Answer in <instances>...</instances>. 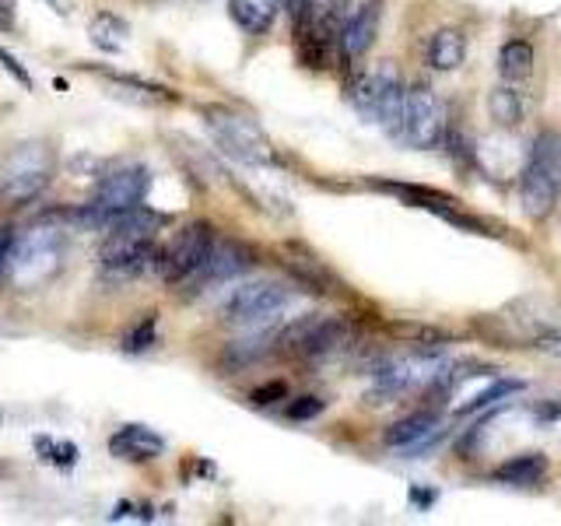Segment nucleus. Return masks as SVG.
<instances>
[{"label":"nucleus","instance_id":"obj_1","mask_svg":"<svg viewBox=\"0 0 561 526\" xmlns=\"http://www.w3.org/2000/svg\"><path fill=\"white\" fill-rule=\"evenodd\" d=\"M558 165H561V137L548 130L534 140V148L519 169V201L534 221H543L558 204V186H561Z\"/></svg>","mask_w":561,"mask_h":526},{"label":"nucleus","instance_id":"obj_2","mask_svg":"<svg viewBox=\"0 0 561 526\" xmlns=\"http://www.w3.org/2000/svg\"><path fill=\"white\" fill-rule=\"evenodd\" d=\"M67 250V236L60 225H32L25 228V236L14 239L11 253V281L18 288H35L57 274L60 260Z\"/></svg>","mask_w":561,"mask_h":526},{"label":"nucleus","instance_id":"obj_3","mask_svg":"<svg viewBox=\"0 0 561 526\" xmlns=\"http://www.w3.org/2000/svg\"><path fill=\"white\" fill-rule=\"evenodd\" d=\"M210 137L218 140V148L225 155H232L236 162H245V165H271L274 162V148L267 134H263L250 116H242L236 110H228V105H207L201 113Z\"/></svg>","mask_w":561,"mask_h":526},{"label":"nucleus","instance_id":"obj_4","mask_svg":"<svg viewBox=\"0 0 561 526\" xmlns=\"http://www.w3.org/2000/svg\"><path fill=\"white\" fill-rule=\"evenodd\" d=\"M403 99H408V88H403L393 64H382L373 75L351 84V102L393 137H400L403 130Z\"/></svg>","mask_w":561,"mask_h":526},{"label":"nucleus","instance_id":"obj_5","mask_svg":"<svg viewBox=\"0 0 561 526\" xmlns=\"http://www.w3.org/2000/svg\"><path fill=\"white\" fill-rule=\"evenodd\" d=\"M148 186H151V172L145 165H123L116 172H110L102 180L95 201L88 204V210H81V221L84 225H95L105 232L110 218L123 215V210H134L145 204L148 197Z\"/></svg>","mask_w":561,"mask_h":526},{"label":"nucleus","instance_id":"obj_6","mask_svg":"<svg viewBox=\"0 0 561 526\" xmlns=\"http://www.w3.org/2000/svg\"><path fill=\"white\" fill-rule=\"evenodd\" d=\"M215 228L207 221H190L180 232L172 236V242L158 253V274H162L169 285H193V277L201 274L204 260L215 245Z\"/></svg>","mask_w":561,"mask_h":526},{"label":"nucleus","instance_id":"obj_7","mask_svg":"<svg viewBox=\"0 0 561 526\" xmlns=\"http://www.w3.org/2000/svg\"><path fill=\"white\" fill-rule=\"evenodd\" d=\"M288 302H291L288 285H277V281H253V285H242L225 298L221 320L228 327H260V323H271Z\"/></svg>","mask_w":561,"mask_h":526},{"label":"nucleus","instance_id":"obj_8","mask_svg":"<svg viewBox=\"0 0 561 526\" xmlns=\"http://www.w3.org/2000/svg\"><path fill=\"white\" fill-rule=\"evenodd\" d=\"M49 183V151L43 145H22L0 169V197L11 207L35 201Z\"/></svg>","mask_w":561,"mask_h":526},{"label":"nucleus","instance_id":"obj_9","mask_svg":"<svg viewBox=\"0 0 561 526\" xmlns=\"http://www.w3.org/2000/svg\"><path fill=\"white\" fill-rule=\"evenodd\" d=\"M446 105L435 95L432 84H411L408 99H403V130L400 137L408 140L411 148H435L443 145L446 134Z\"/></svg>","mask_w":561,"mask_h":526},{"label":"nucleus","instance_id":"obj_10","mask_svg":"<svg viewBox=\"0 0 561 526\" xmlns=\"http://www.w3.org/2000/svg\"><path fill=\"white\" fill-rule=\"evenodd\" d=\"M446 362L421 351V355H400L386 362L376 376V386L368 397H400L411 390H425V386H443L446 382Z\"/></svg>","mask_w":561,"mask_h":526},{"label":"nucleus","instance_id":"obj_11","mask_svg":"<svg viewBox=\"0 0 561 526\" xmlns=\"http://www.w3.org/2000/svg\"><path fill=\"white\" fill-rule=\"evenodd\" d=\"M99 263L105 274L113 277H137L151 267H158V250L154 239H137V236H119V232H105V242L99 250Z\"/></svg>","mask_w":561,"mask_h":526},{"label":"nucleus","instance_id":"obj_12","mask_svg":"<svg viewBox=\"0 0 561 526\" xmlns=\"http://www.w3.org/2000/svg\"><path fill=\"white\" fill-rule=\"evenodd\" d=\"M256 267V253L239 239H215L210 253L204 260L201 274L193 277V285H215V281H232L245 271Z\"/></svg>","mask_w":561,"mask_h":526},{"label":"nucleus","instance_id":"obj_13","mask_svg":"<svg viewBox=\"0 0 561 526\" xmlns=\"http://www.w3.org/2000/svg\"><path fill=\"white\" fill-rule=\"evenodd\" d=\"M488 110H491V119H495L499 127H519V123H526L534 116L537 99L526 92L523 81H505L491 92Z\"/></svg>","mask_w":561,"mask_h":526},{"label":"nucleus","instance_id":"obj_14","mask_svg":"<svg viewBox=\"0 0 561 526\" xmlns=\"http://www.w3.org/2000/svg\"><path fill=\"white\" fill-rule=\"evenodd\" d=\"M379 14H382L379 0H368L365 8H358L355 14L347 18L344 28H341V53H344V60H355V57H362L368 46H373L376 32H379Z\"/></svg>","mask_w":561,"mask_h":526},{"label":"nucleus","instance_id":"obj_15","mask_svg":"<svg viewBox=\"0 0 561 526\" xmlns=\"http://www.w3.org/2000/svg\"><path fill=\"white\" fill-rule=\"evenodd\" d=\"M110 449L123 460H154V456L165 453V438L145 425H123L110 438Z\"/></svg>","mask_w":561,"mask_h":526},{"label":"nucleus","instance_id":"obj_16","mask_svg":"<svg viewBox=\"0 0 561 526\" xmlns=\"http://www.w3.org/2000/svg\"><path fill=\"white\" fill-rule=\"evenodd\" d=\"M438 432V418L432 411H417L411 418L397 421V425L386 432V446L390 449H408V453H421L428 446V435Z\"/></svg>","mask_w":561,"mask_h":526},{"label":"nucleus","instance_id":"obj_17","mask_svg":"<svg viewBox=\"0 0 561 526\" xmlns=\"http://www.w3.org/2000/svg\"><path fill=\"white\" fill-rule=\"evenodd\" d=\"M280 256H285V267L295 274V281H302L309 291H327V285H333L330 271L312 253H302L298 245H285Z\"/></svg>","mask_w":561,"mask_h":526},{"label":"nucleus","instance_id":"obj_18","mask_svg":"<svg viewBox=\"0 0 561 526\" xmlns=\"http://www.w3.org/2000/svg\"><path fill=\"white\" fill-rule=\"evenodd\" d=\"M428 60L435 70H456L467 60V35L460 28H443L432 35Z\"/></svg>","mask_w":561,"mask_h":526},{"label":"nucleus","instance_id":"obj_19","mask_svg":"<svg viewBox=\"0 0 561 526\" xmlns=\"http://www.w3.org/2000/svg\"><path fill=\"white\" fill-rule=\"evenodd\" d=\"M228 8H232V18L239 22V28H245L250 35H260L271 28L280 0H228Z\"/></svg>","mask_w":561,"mask_h":526},{"label":"nucleus","instance_id":"obj_20","mask_svg":"<svg viewBox=\"0 0 561 526\" xmlns=\"http://www.w3.org/2000/svg\"><path fill=\"white\" fill-rule=\"evenodd\" d=\"M543 473H548V460H543L540 453H523V456H513L508 464H502L495 470V478L505 484H537Z\"/></svg>","mask_w":561,"mask_h":526},{"label":"nucleus","instance_id":"obj_21","mask_svg":"<svg viewBox=\"0 0 561 526\" xmlns=\"http://www.w3.org/2000/svg\"><path fill=\"white\" fill-rule=\"evenodd\" d=\"M499 70L505 81H526L534 75V46L523 39L505 43L499 53Z\"/></svg>","mask_w":561,"mask_h":526},{"label":"nucleus","instance_id":"obj_22","mask_svg":"<svg viewBox=\"0 0 561 526\" xmlns=\"http://www.w3.org/2000/svg\"><path fill=\"white\" fill-rule=\"evenodd\" d=\"M130 39V25L123 22L116 14H99L92 22V43L102 49V53H119Z\"/></svg>","mask_w":561,"mask_h":526},{"label":"nucleus","instance_id":"obj_23","mask_svg":"<svg viewBox=\"0 0 561 526\" xmlns=\"http://www.w3.org/2000/svg\"><path fill=\"white\" fill-rule=\"evenodd\" d=\"M443 145L449 148V158H453L456 165H463V169H473V165H478L481 151H478V145H473L470 134H467L463 127H456V123H449L446 134H443Z\"/></svg>","mask_w":561,"mask_h":526},{"label":"nucleus","instance_id":"obj_24","mask_svg":"<svg viewBox=\"0 0 561 526\" xmlns=\"http://www.w3.org/2000/svg\"><path fill=\"white\" fill-rule=\"evenodd\" d=\"M274 338H250V341H236V344H228L225 347V362L232 365V368H245V365H253V362H260L267 351H274V344H271Z\"/></svg>","mask_w":561,"mask_h":526},{"label":"nucleus","instance_id":"obj_25","mask_svg":"<svg viewBox=\"0 0 561 526\" xmlns=\"http://www.w3.org/2000/svg\"><path fill=\"white\" fill-rule=\"evenodd\" d=\"M516 390H523V382H516V379H491V386H484L481 393H473L460 411L456 414H470V411H481V408H491L495 400H502V397H513Z\"/></svg>","mask_w":561,"mask_h":526},{"label":"nucleus","instance_id":"obj_26","mask_svg":"<svg viewBox=\"0 0 561 526\" xmlns=\"http://www.w3.org/2000/svg\"><path fill=\"white\" fill-rule=\"evenodd\" d=\"M35 449L43 453L46 464H57V467H70L78 460V449L70 443H53V438H35Z\"/></svg>","mask_w":561,"mask_h":526},{"label":"nucleus","instance_id":"obj_27","mask_svg":"<svg viewBox=\"0 0 561 526\" xmlns=\"http://www.w3.org/2000/svg\"><path fill=\"white\" fill-rule=\"evenodd\" d=\"M154 344V316H145L127 338H123V351H130V355H137V351H148Z\"/></svg>","mask_w":561,"mask_h":526},{"label":"nucleus","instance_id":"obj_28","mask_svg":"<svg viewBox=\"0 0 561 526\" xmlns=\"http://www.w3.org/2000/svg\"><path fill=\"white\" fill-rule=\"evenodd\" d=\"M393 333L400 338H414L417 344H446L449 338L435 327H417V323H393Z\"/></svg>","mask_w":561,"mask_h":526},{"label":"nucleus","instance_id":"obj_29","mask_svg":"<svg viewBox=\"0 0 561 526\" xmlns=\"http://www.w3.org/2000/svg\"><path fill=\"white\" fill-rule=\"evenodd\" d=\"M280 4L288 8L291 22H295V32L316 25V0H280Z\"/></svg>","mask_w":561,"mask_h":526},{"label":"nucleus","instance_id":"obj_30","mask_svg":"<svg viewBox=\"0 0 561 526\" xmlns=\"http://www.w3.org/2000/svg\"><path fill=\"white\" fill-rule=\"evenodd\" d=\"M327 408V403L320 400V397H298L295 403H288V418L291 421H309V418H316Z\"/></svg>","mask_w":561,"mask_h":526},{"label":"nucleus","instance_id":"obj_31","mask_svg":"<svg viewBox=\"0 0 561 526\" xmlns=\"http://www.w3.org/2000/svg\"><path fill=\"white\" fill-rule=\"evenodd\" d=\"M534 347L551 358H561V330H540L534 338Z\"/></svg>","mask_w":561,"mask_h":526},{"label":"nucleus","instance_id":"obj_32","mask_svg":"<svg viewBox=\"0 0 561 526\" xmlns=\"http://www.w3.org/2000/svg\"><path fill=\"white\" fill-rule=\"evenodd\" d=\"M285 397H288V386L285 382H267V386H260V390L250 393V400L253 403H263V408H267V403H274V400H285Z\"/></svg>","mask_w":561,"mask_h":526},{"label":"nucleus","instance_id":"obj_33","mask_svg":"<svg viewBox=\"0 0 561 526\" xmlns=\"http://www.w3.org/2000/svg\"><path fill=\"white\" fill-rule=\"evenodd\" d=\"M14 228H0V274H8L11 267V253H14Z\"/></svg>","mask_w":561,"mask_h":526},{"label":"nucleus","instance_id":"obj_34","mask_svg":"<svg viewBox=\"0 0 561 526\" xmlns=\"http://www.w3.org/2000/svg\"><path fill=\"white\" fill-rule=\"evenodd\" d=\"M0 64H4V67H8V70H11V75H14L18 81H22V84H32V81H28V75H25V70H22V67H18V64H14V60L8 57V53H4V49H0Z\"/></svg>","mask_w":561,"mask_h":526},{"label":"nucleus","instance_id":"obj_35","mask_svg":"<svg viewBox=\"0 0 561 526\" xmlns=\"http://www.w3.org/2000/svg\"><path fill=\"white\" fill-rule=\"evenodd\" d=\"M327 4H330V14H341L351 4V0H327Z\"/></svg>","mask_w":561,"mask_h":526},{"label":"nucleus","instance_id":"obj_36","mask_svg":"<svg viewBox=\"0 0 561 526\" xmlns=\"http://www.w3.org/2000/svg\"><path fill=\"white\" fill-rule=\"evenodd\" d=\"M558 180H561V165H558Z\"/></svg>","mask_w":561,"mask_h":526}]
</instances>
